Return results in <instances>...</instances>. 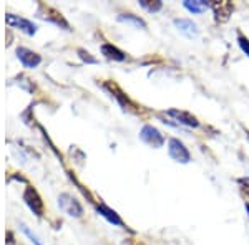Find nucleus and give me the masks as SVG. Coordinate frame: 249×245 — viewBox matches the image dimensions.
Returning a JSON list of instances; mask_svg holds the SVG:
<instances>
[{
  "label": "nucleus",
  "mask_w": 249,
  "mask_h": 245,
  "mask_svg": "<svg viewBox=\"0 0 249 245\" xmlns=\"http://www.w3.org/2000/svg\"><path fill=\"white\" fill-rule=\"evenodd\" d=\"M211 9L214 12V18L218 22H228L234 10V5L230 2V0H219V2H213Z\"/></svg>",
  "instance_id": "obj_6"
},
{
  "label": "nucleus",
  "mask_w": 249,
  "mask_h": 245,
  "mask_svg": "<svg viewBox=\"0 0 249 245\" xmlns=\"http://www.w3.org/2000/svg\"><path fill=\"white\" fill-rule=\"evenodd\" d=\"M23 200H25V204L30 207V211L34 212L35 215L42 217L43 215V200L40 199L38 192L35 191L34 187H27L25 192H23Z\"/></svg>",
  "instance_id": "obj_4"
},
{
  "label": "nucleus",
  "mask_w": 249,
  "mask_h": 245,
  "mask_svg": "<svg viewBox=\"0 0 249 245\" xmlns=\"http://www.w3.org/2000/svg\"><path fill=\"white\" fill-rule=\"evenodd\" d=\"M175 25L178 27V30L183 35H186L188 38H196L199 33V29L193 20L190 18H175Z\"/></svg>",
  "instance_id": "obj_9"
},
{
  "label": "nucleus",
  "mask_w": 249,
  "mask_h": 245,
  "mask_svg": "<svg viewBox=\"0 0 249 245\" xmlns=\"http://www.w3.org/2000/svg\"><path fill=\"white\" fill-rule=\"evenodd\" d=\"M78 55H80V58L85 60V62H88V63H96V58L90 57V53L85 51V50H78Z\"/></svg>",
  "instance_id": "obj_17"
},
{
  "label": "nucleus",
  "mask_w": 249,
  "mask_h": 245,
  "mask_svg": "<svg viewBox=\"0 0 249 245\" xmlns=\"http://www.w3.org/2000/svg\"><path fill=\"white\" fill-rule=\"evenodd\" d=\"M140 5H142L143 9H146L148 12H158V10H161L163 3L160 2V0H140Z\"/></svg>",
  "instance_id": "obj_14"
},
{
  "label": "nucleus",
  "mask_w": 249,
  "mask_h": 245,
  "mask_svg": "<svg viewBox=\"0 0 249 245\" xmlns=\"http://www.w3.org/2000/svg\"><path fill=\"white\" fill-rule=\"evenodd\" d=\"M17 57L27 68H37L40 63H42V57H40L38 53H35V51L29 50V48H23V47L17 48Z\"/></svg>",
  "instance_id": "obj_7"
},
{
  "label": "nucleus",
  "mask_w": 249,
  "mask_h": 245,
  "mask_svg": "<svg viewBox=\"0 0 249 245\" xmlns=\"http://www.w3.org/2000/svg\"><path fill=\"white\" fill-rule=\"evenodd\" d=\"M246 209H248V215H249V204H246Z\"/></svg>",
  "instance_id": "obj_18"
},
{
  "label": "nucleus",
  "mask_w": 249,
  "mask_h": 245,
  "mask_svg": "<svg viewBox=\"0 0 249 245\" xmlns=\"http://www.w3.org/2000/svg\"><path fill=\"white\" fill-rule=\"evenodd\" d=\"M5 22L9 23L10 27L22 30L23 33H27V35H35V33H37V25H35V23H32L30 20L18 17V15H7Z\"/></svg>",
  "instance_id": "obj_5"
},
{
  "label": "nucleus",
  "mask_w": 249,
  "mask_h": 245,
  "mask_svg": "<svg viewBox=\"0 0 249 245\" xmlns=\"http://www.w3.org/2000/svg\"><path fill=\"white\" fill-rule=\"evenodd\" d=\"M120 22H126V23H131V25L138 27V29H146V23L143 22L140 17H136V15L133 14H122L118 17Z\"/></svg>",
  "instance_id": "obj_13"
},
{
  "label": "nucleus",
  "mask_w": 249,
  "mask_h": 245,
  "mask_svg": "<svg viewBox=\"0 0 249 245\" xmlns=\"http://www.w3.org/2000/svg\"><path fill=\"white\" fill-rule=\"evenodd\" d=\"M168 152H170V156L176 163L186 164L191 161V154H190V151H188V147L176 138H171L170 141H168Z\"/></svg>",
  "instance_id": "obj_2"
},
{
  "label": "nucleus",
  "mask_w": 249,
  "mask_h": 245,
  "mask_svg": "<svg viewBox=\"0 0 249 245\" xmlns=\"http://www.w3.org/2000/svg\"><path fill=\"white\" fill-rule=\"evenodd\" d=\"M58 206L70 217H82L83 215V207L80 206V202L73 197V196L67 194V192L58 196Z\"/></svg>",
  "instance_id": "obj_1"
},
{
  "label": "nucleus",
  "mask_w": 249,
  "mask_h": 245,
  "mask_svg": "<svg viewBox=\"0 0 249 245\" xmlns=\"http://www.w3.org/2000/svg\"><path fill=\"white\" fill-rule=\"evenodd\" d=\"M140 138H142L143 143H146L151 147H161L164 144V136L161 134V131H158L151 124L143 126V130L140 131Z\"/></svg>",
  "instance_id": "obj_3"
},
{
  "label": "nucleus",
  "mask_w": 249,
  "mask_h": 245,
  "mask_svg": "<svg viewBox=\"0 0 249 245\" xmlns=\"http://www.w3.org/2000/svg\"><path fill=\"white\" fill-rule=\"evenodd\" d=\"M238 43H239V47H241V50L244 51V53L249 57V38L244 37L243 33H238Z\"/></svg>",
  "instance_id": "obj_16"
},
{
  "label": "nucleus",
  "mask_w": 249,
  "mask_h": 245,
  "mask_svg": "<svg viewBox=\"0 0 249 245\" xmlns=\"http://www.w3.org/2000/svg\"><path fill=\"white\" fill-rule=\"evenodd\" d=\"M168 116H171V118H175L176 121H179L181 124H186V126L190 128H198L199 126V121L196 116H193L191 113H188V111H181V110H168L166 111Z\"/></svg>",
  "instance_id": "obj_8"
},
{
  "label": "nucleus",
  "mask_w": 249,
  "mask_h": 245,
  "mask_svg": "<svg viewBox=\"0 0 249 245\" xmlns=\"http://www.w3.org/2000/svg\"><path fill=\"white\" fill-rule=\"evenodd\" d=\"M20 230H22V232H23V234H25L27 237H29V239H30V240H32V242H34L35 245H43L42 242H40V239H38V237H37V235H35V234H34V232H32V230H30V229H29V227H27V226H25V224H20Z\"/></svg>",
  "instance_id": "obj_15"
},
{
  "label": "nucleus",
  "mask_w": 249,
  "mask_h": 245,
  "mask_svg": "<svg viewBox=\"0 0 249 245\" xmlns=\"http://www.w3.org/2000/svg\"><path fill=\"white\" fill-rule=\"evenodd\" d=\"M102 53L105 55L107 58L115 60V62H124V60H126V55H124L120 48L111 45V43H105V45H102Z\"/></svg>",
  "instance_id": "obj_11"
},
{
  "label": "nucleus",
  "mask_w": 249,
  "mask_h": 245,
  "mask_svg": "<svg viewBox=\"0 0 249 245\" xmlns=\"http://www.w3.org/2000/svg\"><path fill=\"white\" fill-rule=\"evenodd\" d=\"M96 211H98L100 215H103L105 219L108 220L110 224H113V226H118V227H123V220L120 219V215L116 214L113 209H110L105 204H100L98 207H96Z\"/></svg>",
  "instance_id": "obj_10"
},
{
  "label": "nucleus",
  "mask_w": 249,
  "mask_h": 245,
  "mask_svg": "<svg viewBox=\"0 0 249 245\" xmlns=\"http://www.w3.org/2000/svg\"><path fill=\"white\" fill-rule=\"evenodd\" d=\"M183 5L186 7L191 14H201V12L204 10V7H211V3L204 2V0H196V2H190V0H186Z\"/></svg>",
  "instance_id": "obj_12"
}]
</instances>
